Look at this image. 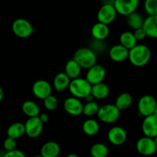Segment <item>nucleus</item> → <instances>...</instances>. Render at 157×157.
<instances>
[{
    "label": "nucleus",
    "mask_w": 157,
    "mask_h": 157,
    "mask_svg": "<svg viewBox=\"0 0 157 157\" xmlns=\"http://www.w3.org/2000/svg\"><path fill=\"white\" fill-rule=\"evenodd\" d=\"M151 51L145 44H136L135 47L129 50L128 59L133 65L136 67H143L148 64L151 58Z\"/></svg>",
    "instance_id": "obj_1"
},
{
    "label": "nucleus",
    "mask_w": 157,
    "mask_h": 157,
    "mask_svg": "<svg viewBox=\"0 0 157 157\" xmlns=\"http://www.w3.org/2000/svg\"><path fill=\"white\" fill-rule=\"evenodd\" d=\"M75 60L81 69L88 70L97 64V54H95L90 48H81L75 52L73 56Z\"/></svg>",
    "instance_id": "obj_2"
},
{
    "label": "nucleus",
    "mask_w": 157,
    "mask_h": 157,
    "mask_svg": "<svg viewBox=\"0 0 157 157\" xmlns=\"http://www.w3.org/2000/svg\"><path fill=\"white\" fill-rule=\"evenodd\" d=\"M91 87L85 78H78L71 80L69 84L68 90L72 97L75 98H85L91 91Z\"/></svg>",
    "instance_id": "obj_3"
},
{
    "label": "nucleus",
    "mask_w": 157,
    "mask_h": 157,
    "mask_svg": "<svg viewBox=\"0 0 157 157\" xmlns=\"http://www.w3.org/2000/svg\"><path fill=\"white\" fill-rule=\"evenodd\" d=\"M121 111L113 104H107L100 107L98 112V119L105 124H113L120 117Z\"/></svg>",
    "instance_id": "obj_4"
},
{
    "label": "nucleus",
    "mask_w": 157,
    "mask_h": 157,
    "mask_svg": "<svg viewBox=\"0 0 157 157\" xmlns=\"http://www.w3.org/2000/svg\"><path fill=\"white\" fill-rule=\"evenodd\" d=\"M12 32L20 38H27L35 32V29L29 20L19 18L13 21L12 25Z\"/></svg>",
    "instance_id": "obj_5"
},
{
    "label": "nucleus",
    "mask_w": 157,
    "mask_h": 157,
    "mask_svg": "<svg viewBox=\"0 0 157 157\" xmlns=\"http://www.w3.org/2000/svg\"><path fill=\"white\" fill-rule=\"evenodd\" d=\"M157 105L156 100L151 95H144L140 98L137 104V109L140 116L148 117L153 114Z\"/></svg>",
    "instance_id": "obj_6"
},
{
    "label": "nucleus",
    "mask_w": 157,
    "mask_h": 157,
    "mask_svg": "<svg viewBox=\"0 0 157 157\" xmlns=\"http://www.w3.org/2000/svg\"><path fill=\"white\" fill-rule=\"evenodd\" d=\"M117 15V13L113 5L103 4V6L98 10L97 18H98V22L108 25L109 24L114 21Z\"/></svg>",
    "instance_id": "obj_7"
},
{
    "label": "nucleus",
    "mask_w": 157,
    "mask_h": 157,
    "mask_svg": "<svg viewBox=\"0 0 157 157\" xmlns=\"http://www.w3.org/2000/svg\"><path fill=\"white\" fill-rule=\"evenodd\" d=\"M138 6V0H115L113 5L117 13L127 17L136 12Z\"/></svg>",
    "instance_id": "obj_8"
},
{
    "label": "nucleus",
    "mask_w": 157,
    "mask_h": 157,
    "mask_svg": "<svg viewBox=\"0 0 157 157\" xmlns=\"http://www.w3.org/2000/svg\"><path fill=\"white\" fill-rule=\"evenodd\" d=\"M136 148L140 154L146 156H152L157 150L154 140L145 136L138 140L136 144Z\"/></svg>",
    "instance_id": "obj_9"
},
{
    "label": "nucleus",
    "mask_w": 157,
    "mask_h": 157,
    "mask_svg": "<svg viewBox=\"0 0 157 157\" xmlns=\"http://www.w3.org/2000/svg\"><path fill=\"white\" fill-rule=\"evenodd\" d=\"M106 77V70L104 66L101 64H95L88 69L86 74L85 79L91 86L103 83Z\"/></svg>",
    "instance_id": "obj_10"
},
{
    "label": "nucleus",
    "mask_w": 157,
    "mask_h": 157,
    "mask_svg": "<svg viewBox=\"0 0 157 157\" xmlns=\"http://www.w3.org/2000/svg\"><path fill=\"white\" fill-rule=\"evenodd\" d=\"M25 134L30 138L38 137L41 134L44 124L38 117L29 118L24 124Z\"/></svg>",
    "instance_id": "obj_11"
},
{
    "label": "nucleus",
    "mask_w": 157,
    "mask_h": 157,
    "mask_svg": "<svg viewBox=\"0 0 157 157\" xmlns=\"http://www.w3.org/2000/svg\"><path fill=\"white\" fill-rule=\"evenodd\" d=\"M52 85L45 80H38L32 85V93L38 99H45L52 95Z\"/></svg>",
    "instance_id": "obj_12"
},
{
    "label": "nucleus",
    "mask_w": 157,
    "mask_h": 157,
    "mask_svg": "<svg viewBox=\"0 0 157 157\" xmlns=\"http://www.w3.org/2000/svg\"><path fill=\"white\" fill-rule=\"evenodd\" d=\"M127 138V133L125 129L116 126L110 129L107 133V139L110 144L114 146H121L126 142Z\"/></svg>",
    "instance_id": "obj_13"
},
{
    "label": "nucleus",
    "mask_w": 157,
    "mask_h": 157,
    "mask_svg": "<svg viewBox=\"0 0 157 157\" xmlns=\"http://www.w3.org/2000/svg\"><path fill=\"white\" fill-rule=\"evenodd\" d=\"M83 106L80 99L75 98L74 97H69L65 101H64L63 107L64 110L67 112L68 114L72 116H79L83 112Z\"/></svg>",
    "instance_id": "obj_14"
},
{
    "label": "nucleus",
    "mask_w": 157,
    "mask_h": 157,
    "mask_svg": "<svg viewBox=\"0 0 157 157\" xmlns=\"http://www.w3.org/2000/svg\"><path fill=\"white\" fill-rule=\"evenodd\" d=\"M142 130L145 136L155 138L157 136V117L154 115L144 117L142 123Z\"/></svg>",
    "instance_id": "obj_15"
},
{
    "label": "nucleus",
    "mask_w": 157,
    "mask_h": 157,
    "mask_svg": "<svg viewBox=\"0 0 157 157\" xmlns=\"http://www.w3.org/2000/svg\"><path fill=\"white\" fill-rule=\"evenodd\" d=\"M129 50L121 44H115L109 50V57L115 62H122L128 59Z\"/></svg>",
    "instance_id": "obj_16"
},
{
    "label": "nucleus",
    "mask_w": 157,
    "mask_h": 157,
    "mask_svg": "<svg viewBox=\"0 0 157 157\" xmlns=\"http://www.w3.org/2000/svg\"><path fill=\"white\" fill-rule=\"evenodd\" d=\"M61 153V147L55 141H48L43 144L40 150V155L42 157H58Z\"/></svg>",
    "instance_id": "obj_17"
},
{
    "label": "nucleus",
    "mask_w": 157,
    "mask_h": 157,
    "mask_svg": "<svg viewBox=\"0 0 157 157\" xmlns=\"http://www.w3.org/2000/svg\"><path fill=\"white\" fill-rule=\"evenodd\" d=\"M91 35L94 39L97 41H104L108 37L110 33L109 26L101 22H97L92 26Z\"/></svg>",
    "instance_id": "obj_18"
},
{
    "label": "nucleus",
    "mask_w": 157,
    "mask_h": 157,
    "mask_svg": "<svg viewBox=\"0 0 157 157\" xmlns=\"http://www.w3.org/2000/svg\"><path fill=\"white\" fill-rule=\"evenodd\" d=\"M143 29L147 37L157 39V16H148L144 19Z\"/></svg>",
    "instance_id": "obj_19"
},
{
    "label": "nucleus",
    "mask_w": 157,
    "mask_h": 157,
    "mask_svg": "<svg viewBox=\"0 0 157 157\" xmlns=\"http://www.w3.org/2000/svg\"><path fill=\"white\" fill-rule=\"evenodd\" d=\"M71 80L67 76L64 72H60L55 75L53 80V86L55 90L62 92L68 88L69 84Z\"/></svg>",
    "instance_id": "obj_20"
},
{
    "label": "nucleus",
    "mask_w": 157,
    "mask_h": 157,
    "mask_svg": "<svg viewBox=\"0 0 157 157\" xmlns=\"http://www.w3.org/2000/svg\"><path fill=\"white\" fill-rule=\"evenodd\" d=\"M90 94L94 99L104 100L108 97L110 94V88L104 82L100 83L92 86Z\"/></svg>",
    "instance_id": "obj_21"
},
{
    "label": "nucleus",
    "mask_w": 157,
    "mask_h": 157,
    "mask_svg": "<svg viewBox=\"0 0 157 157\" xmlns=\"http://www.w3.org/2000/svg\"><path fill=\"white\" fill-rule=\"evenodd\" d=\"M25 134V129L24 124L21 122H15L11 124L7 129L8 137L18 140Z\"/></svg>",
    "instance_id": "obj_22"
},
{
    "label": "nucleus",
    "mask_w": 157,
    "mask_h": 157,
    "mask_svg": "<svg viewBox=\"0 0 157 157\" xmlns=\"http://www.w3.org/2000/svg\"><path fill=\"white\" fill-rule=\"evenodd\" d=\"M21 111L29 118L36 117L40 115L39 107L32 101H25L21 105Z\"/></svg>",
    "instance_id": "obj_23"
},
{
    "label": "nucleus",
    "mask_w": 157,
    "mask_h": 157,
    "mask_svg": "<svg viewBox=\"0 0 157 157\" xmlns=\"http://www.w3.org/2000/svg\"><path fill=\"white\" fill-rule=\"evenodd\" d=\"M81 72V67L79 64L73 59H71L67 61L64 67V73L71 80L76 79L79 78Z\"/></svg>",
    "instance_id": "obj_24"
},
{
    "label": "nucleus",
    "mask_w": 157,
    "mask_h": 157,
    "mask_svg": "<svg viewBox=\"0 0 157 157\" xmlns=\"http://www.w3.org/2000/svg\"><path fill=\"white\" fill-rule=\"evenodd\" d=\"M100 130V125L99 123L94 119H90L86 120L84 121L82 124V130L86 135L87 136H94L97 133L99 132Z\"/></svg>",
    "instance_id": "obj_25"
},
{
    "label": "nucleus",
    "mask_w": 157,
    "mask_h": 157,
    "mask_svg": "<svg viewBox=\"0 0 157 157\" xmlns=\"http://www.w3.org/2000/svg\"><path fill=\"white\" fill-rule=\"evenodd\" d=\"M133 103V97L130 94L122 93L117 98L116 101H115L114 105L118 108L120 111L124 110L126 109L129 108L131 106Z\"/></svg>",
    "instance_id": "obj_26"
},
{
    "label": "nucleus",
    "mask_w": 157,
    "mask_h": 157,
    "mask_svg": "<svg viewBox=\"0 0 157 157\" xmlns=\"http://www.w3.org/2000/svg\"><path fill=\"white\" fill-rule=\"evenodd\" d=\"M120 44L128 50H130L137 44V41L133 32H124L120 35Z\"/></svg>",
    "instance_id": "obj_27"
},
{
    "label": "nucleus",
    "mask_w": 157,
    "mask_h": 157,
    "mask_svg": "<svg viewBox=\"0 0 157 157\" xmlns=\"http://www.w3.org/2000/svg\"><path fill=\"white\" fill-rule=\"evenodd\" d=\"M144 19L142 15L137 12H133L131 15H128L127 18V22L129 27L133 30H136L140 28H143Z\"/></svg>",
    "instance_id": "obj_28"
},
{
    "label": "nucleus",
    "mask_w": 157,
    "mask_h": 157,
    "mask_svg": "<svg viewBox=\"0 0 157 157\" xmlns=\"http://www.w3.org/2000/svg\"><path fill=\"white\" fill-rule=\"evenodd\" d=\"M90 153L92 157H107L109 154V149L104 144L97 143L90 147Z\"/></svg>",
    "instance_id": "obj_29"
},
{
    "label": "nucleus",
    "mask_w": 157,
    "mask_h": 157,
    "mask_svg": "<svg viewBox=\"0 0 157 157\" xmlns=\"http://www.w3.org/2000/svg\"><path fill=\"white\" fill-rule=\"evenodd\" d=\"M99 105L98 103L95 101H91V102H87L84 106H83V112L85 116L87 117H93L98 114V112L99 110Z\"/></svg>",
    "instance_id": "obj_30"
},
{
    "label": "nucleus",
    "mask_w": 157,
    "mask_h": 157,
    "mask_svg": "<svg viewBox=\"0 0 157 157\" xmlns=\"http://www.w3.org/2000/svg\"><path fill=\"white\" fill-rule=\"evenodd\" d=\"M144 9L149 16H157V0H147L144 2Z\"/></svg>",
    "instance_id": "obj_31"
},
{
    "label": "nucleus",
    "mask_w": 157,
    "mask_h": 157,
    "mask_svg": "<svg viewBox=\"0 0 157 157\" xmlns=\"http://www.w3.org/2000/svg\"><path fill=\"white\" fill-rule=\"evenodd\" d=\"M44 101V106L48 110H55L58 106V101L57 98L53 95H50Z\"/></svg>",
    "instance_id": "obj_32"
},
{
    "label": "nucleus",
    "mask_w": 157,
    "mask_h": 157,
    "mask_svg": "<svg viewBox=\"0 0 157 157\" xmlns=\"http://www.w3.org/2000/svg\"><path fill=\"white\" fill-rule=\"evenodd\" d=\"M17 147V141L16 140L12 139V138L7 137L4 140L3 143V147L6 150V152L12 151V150H16Z\"/></svg>",
    "instance_id": "obj_33"
},
{
    "label": "nucleus",
    "mask_w": 157,
    "mask_h": 157,
    "mask_svg": "<svg viewBox=\"0 0 157 157\" xmlns=\"http://www.w3.org/2000/svg\"><path fill=\"white\" fill-rule=\"evenodd\" d=\"M95 54L97 52H103L105 51L106 46L103 41H97V40H94L93 43H92L91 47L90 48Z\"/></svg>",
    "instance_id": "obj_34"
},
{
    "label": "nucleus",
    "mask_w": 157,
    "mask_h": 157,
    "mask_svg": "<svg viewBox=\"0 0 157 157\" xmlns=\"http://www.w3.org/2000/svg\"><path fill=\"white\" fill-rule=\"evenodd\" d=\"M133 35H134V37L136 38V41H143V40L147 38V34H146L145 31L143 28H140L139 29H136L134 32H133Z\"/></svg>",
    "instance_id": "obj_35"
},
{
    "label": "nucleus",
    "mask_w": 157,
    "mask_h": 157,
    "mask_svg": "<svg viewBox=\"0 0 157 157\" xmlns=\"http://www.w3.org/2000/svg\"><path fill=\"white\" fill-rule=\"evenodd\" d=\"M2 157H25V155L22 151L19 150H15L12 151L6 152Z\"/></svg>",
    "instance_id": "obj_36"
},
{
    "label": "nucleus",
    "mask_w": 157,
    "mask_h": 157,
    "mask_svg": "<svg viewBox=\"0 0 157 157\" xmlns=\"http://www.w3.org/2000/svg\"><path fill=\"white\" fill-rule=\"evenodd\" d=\"M38 117H39V119L41 120V121L43 123V124H45V123H47L48 121H49V116H48V114L46 113H40V115L38 116Z\"/></svg>",
    "instance_id": "obj_37"
},
{
    "label": "nucleus",
    "mask_w": 157,
    "mask_h": 157,
    "mask_svg": "<svg viewBox=\"0 0 157 157\" xmlns=\"http://www.w3.org/2000/svg\"><path fill=\"white\" fill-rule=\"evenodd\" d=\"M84 99L86 100V101H87V102H91V101H94V98H93V96H92V95H91V94H89L88 96L86 97V98H84Z\"/></svg>",
    "instance_id": "obj_38"
},
{
    "label": "nucleus",
    "mask_w": 157,
    "mask_h": 157,
    "mask_svg": "<svg viewBox=\"0 0 157 157\" xmlns=\"http://www.w3.org/2000/svg\"><path fill=\"white\" fill-rule=\"evenodd\" d=\"M3 97H4V91H3V89L0 86V101L3 99Z\"/></svg>",
    "instance_id": "obj_39"
},
{
    "label": "nucleus",
    "mask_w": 157,
    "mask_h": 157,
    "mask_svg": "<svg viewBox=\"0 0 157 157\" xmlns=\"http://www.w3.org/2000/svg\"><path fill=\"white\" fill-rule=\"evenodd\" d=\"M66 157H79L78 155H77L76 153H70V154L67 155Z\"/></svg>",
    "instance_id": "obj_40"
},
{
    "label": "nucleus",
    "mask_w": 157,
    "mask_h": 157,
    "mask_svg": "<svg viewBox=\"0 0 157 157\" xmlns=\"http://www.w3.org/2000/svg\"><path fill=\"white\" fill-rule=\"evenodd\" d=\"M153 115H154V116H156V117H157V105H156V108H155L154 112H153Z\"/></svg>",
    "instance_id": "obj_41"
},
{
    "label": "nucleus",
    "mask_w": 157,
    "mask_h": 157,
    "mask_svg": "<svg viewBox=\"0 0 157 157\" xmlns=\"http://www.w3.org/2000/svg\"><path fill=\"white\" fill-rule=\"evenodd\" d=\"M153 140H154V142H155V144H156V145L157 147V136L155 138H153Z\"/></svg>",
    "instance_id": "obj_42"
},
{
    "label": "nucleus",
    "mask_w": 157,
    "mask_h": 157,
    "mask_svg": "<svg viewBox=\"0 0 157 157\" xmlns=\"http://www.w3.org/2000/svg\"><path fill=\"white\" fill-rule=\"evenodd\" d=\"M33 157H42L41 156V155H37V156H33Z\"/></svg>",
    "instance_id": "obj_43"
}]
</instances>
